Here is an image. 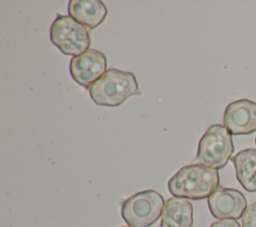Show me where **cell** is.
Listing matches in <instances>:
<instances>
[{
  "label": "cell",
  "instance_id": "cell-1",
  "mask_svg": "<svg viewBox=\"0 0 256 227\" xmlns=\"http://www.w3.org/2000/svg\"><path fill=\"white\" fill-rule=\"evenodd\" d=\"M219 187L218 170L200 164L182 167L168 181V190L174 197L200 200Z\"/></svg>",
  "mask_w": 256,
  "mask_h": 227
},
{
  "label": "cell",
  "instance_id": "cell-2",
  "mask_svg": "<svg viewBox=\"0 0 256 227\" xmlns=\"http://www.w3.org/2000/svg\"><path fill=\"white\" fill-rule=\"evenodd\" d=\"M92 101L100 106L117 107L133 95H141L133 73L108 69L88 88Z\"/></svg>",
  "mask_w": 256,
  "mask_h": 227
},
{
  "label": "cell",
  "instance_id": "cell-3",
  "mask_svg": "<svg viewBox=\"0 0 256 227\" xmlns=\"http://www.w3.org/2000/svg\"><path fill=\"white\" fill-rule=\"evenodd\" d=\"M233 152L232 134L225 126L214 124L200 139L195 162L218 170L228 163Z\"/></svg>",
  "mask_w": 256,
  "mask_h": 227
},
{
  "label": "cell",
  "instance_id": "cell-4",
  "mask_svg": "<svg viewBox=\"0 0 256 227\" xmlns=\"http://www.w3.org/2000/svg\"><path fill=\"white\" fill-rule=\"evenodd\" d=\"M163 196L154 190L138 192L121 205V215L130 227H150L162 216Z\"/></svg>",
  "mask_w": 256,
  "mask_h": 227
},
{
  "label": "cell",
  "instance_id": "cell-5",
  "mask_svg": "<svg viewBox=\"0 0 256 227\" xmlns=\"http://www.w3.org/2000/svg\"><path fill=\"white\" fill-rule=\"evenodd\" d=\"M50 39L63 54L74 57L87 51L91 44L87 28L72 17L64 15H58L53 21Z\"/></svg>",
  "mask_w": 256,
  "mask_h": 227
},
{
  "label": "cell",
  "instance_id": "cell-6",
  "mask_svg": "<svg viewBox=\"0 0 256 227\" xmlns=\"http://www.w3.org/2000/svg\"><path fill=\"white\" fill-rule=\"evenodd\" d=\"M106 57L95 49H88L70 61V74L80 85L89 88L107 70Z\"/></svg>",
  "mask_w": 256,
  "mask_h": 227
},
{
  "label": "cell",
  "instance_id": "cell-7",
  "mask_svg": "<svg viewBox=\"0 0 256 227\" xmlns=\"http://www.w3.org/2000/svg\"><path fill=\"white\" fill-rule=\"evenodd\" d=\"M211 214L220 220L241 218L247 208V201L242 192L233 188L218 187L208 198Z\"/></svg>",
  "mask_w": 256,
  "mask_h": 227
},
{
  "label": "cell",
  "instance_id": "cell-8",
  "mask_svg": "<svg viewBox=\"0 0 256 227\" xmlns=\"http://www.w3.org/2000/svg\"><path fill=\"white\" fill-rule=\"evenodd\" d=\"M224 126L233 135H248L256 132V102L240 99L227 105Z\"/></svg>",
  "mask_w": 256,
  "mask_h": 227
},
{
  "label": "cell",
  "instance_id": "cell-9",
  "mask_svg": "<svg viewBox=\"0 0 256 227\" xmlns=\"http://www.w3.org/2000/svg\"><path fill=\"white\" fill-rule=\"evenodd\" d=\"M69 16L90 29L101 25L107 16V8L100 0H70Z\"/></svg>",
  "mask_w": 256,
  "mask_h": 227
},
{
  "label": "cell",
  "instance_id": "cell-10",
  "mask_svg": "<svg viewBox=\"0 0 256 227\" xmlns=\"http://www.w3.org/2000/svg\"><path fill=\"white\" fill-rule=\"evenodd\" d=\"M193 205L185 198L172 197L165 202L160 227H192Z\"/></svg>",
  "mask_w": 256,
  "mask_h": 227
},
{
  "label": "cell",
  "instance_id": "cell-11",
  "mask_svg": "<svg viewBox=\"0 0 256 227\" xmlns=\"http://www.w3.org/2000/svg\"><path fill=\"white\" fill-rule=\"evenodd\" d=\"M236 178L249 192H256V149L247 148L231 158Z\"/></svg>",
  "mask_w": 256,
  "mask_h": 227
},
{
  "label": "cell",
  "instance_id": "cell-12",
  "mask_svg": "<svg viewBox=\"0 0 256 227\" xmlns=\"http://www.w3.org/2000/svg\"><path fill=\"white\" fill-rule=\"evenodd\" d=\"M242 227H256V202L246 208L242 216Z\"/></svg>",
  "mask_w": 256,
  "mask_h": 227
},
{
  "label": "cell",
  "instance_id": "cell-13",
  "mask_svg": "<svg viewBox=\"0 0 256 227\" xmlns=\"http://www.w3.org/2000/svg\"><path fill=\"white\" fill-rule=\"evenodd\" d=\"M210 227H240V224L234 219H223L212 223Z\"/></svg>",
  "mask_w": 256,
  "mask_h": 227
},
{
  "label": "cell",
  "instance_id": "cell-14",
  "mask_svg": "<svg viewBox=\"0 0 256 227\" xmlns=\"http://www.w3.org/2000/svg\"><path fill=\"white\" fill-rule=\"evenodd\" d=\"M122 227H130V226H122Z\"/></svg>",
  "mask_w": 256,
  "mask_h": 227
},
{
  "label": "cell",
  "instance_id": "cell-15",
  "mask_svg": "<svg viewBox=\"0 0 256 227\" xmlns=\"http://www.w3.org/2000/svg\"><path fill=\"white\" fill-rule=\"evenodd\" d=\"M255 143H256V138H255Z\"/></svg>",
  "mask_w": 256,
  "mask_h": 227
}]
</instances>
